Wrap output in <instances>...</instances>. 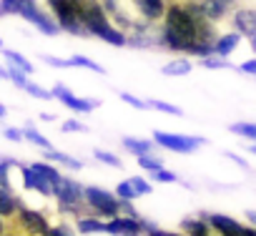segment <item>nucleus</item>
I'll return each mask as SVG.
<instances>
[{
    "label": "nucleus",
    "mask_w": 256,
    "mask_h": 236,
    "mask_svg": "<svg viewBox=\"0 0 256 236\" xmlns=\"http://www.w3.org/2000/svg\"><path fill=\"white\" fill-rule=\"evenodd\" d=\"M8 73H10V83L13 86H18V88H26V83H28V76L18 68V66H10L8 68Z\"/></svg>",
    "instance_id": "32"
},
{
    "label": "nucleus",
    "mask_w": 256,
    "mask_h": 236,
    "mask_svg": "<svg viewBox=\"0 0 256 236\" xmlns=\"http://www.w3.org/2000/svg\"><path fill=\"white\" fill-rule=\"evenodd\" d=\"M238 40H241V33H226V36H221V38H216V43H214V56H221V58H226L236 46H238Z\"/></svg>",
    "instance_id": "14"
},
{
    "label": "nucleus",
    "mask_w": 256,
    "mask_h": 236,
    "mask_svg": "<svg viewBox=\"0 0 256 236\" xmlns=\"http://www.w3.org/2000/svg\"><path fill=\"white\" fill-rule=\"evenodd\" d=\"M60 128H63L66 134H70V131H80V134H83V131H86V126H83L80 121H66Z\"/></svg>",
    "instance_id": "41"
},
{
    "label": "nucleus",
    "mask_w": 256,
    "mask_h": 236,
    "mask_svg": "<svg viewBox=\"0 0 256 236\" xmlns=\"http://www.w3.org/2000/svg\"><path fill=\"white\" fill-rule=\"evenodd\" d=\"M8 161L3 158V161H0V186H10V176H8Z\"/></svg>",
    "instance_id": "40"
},
{
    "label": "nucleus",
    "mask_w": 256,
    "mask_h": 236,
    "mask_svg": "<svg viewBox=\"0 0 256 236\" xmlns=\"http://www.w3.org/2000/svg\"><path fill=\"white\" fill-rule=\"evenodd\" d=\"M181 228L186 231V236H214L211 234V226L204 218H184L181 221Z\"/></svg>",
    "instance_id": "16"
},
{
    "label": "nucleus",
    "mask_w": 256,
    "mask_h": 236,
    "mask_svg": "<svg viewBox=\"0 0 256 236\" xmlns=\"http://www.w3.org/2000/svg\"><path fill=\"white\" fill-rule=\"evenodd\" d=\"M30 166H33V171H38L40 176H46L53 186L60 181V171H58L56 166H50V164H46V161H36V164H30Z\"/></svg>",
    "instance_id": "22"
},
{
    "label": "nucleus",
    "mask_w": 256,
    "mask_h": 236,
    "mask_svg": "<svg viewBox=\"0 0 256 236\" xmlns=\"http://www.w3.org/2000/svg\"><path fill=\"white\" fill-rule=\"evenodd\" d=\"M16 16H20V18H26L28 23H33V26L40 28V33H46V36H56V33L60 30V26H58L48 13L40 10L38 0H16Z\"/></svg>",
    "instance_id": "4"
},
{
    "label": "nucleus",
    "mask_w": 256,
    "mask_h": 236,
    "mask_svg": "<svg viewBox=\"0 0 256 236\" xmlns=\"http://www.w3.org/2000/svg\"><path fill=\"white\" fill-rule=\"evenodd\" d=\"M201 66L204 68H228V60L221 56H206V58H201Z\"/></svg>",
    "instance_id": "33"
},
{
    "label": "nucleus",
    "mask_w": 256,
    "mask_h": 236,
    "mask_svg": "<svg viewBox=\"0 0 256 236\" xmlns=\"http://www.w3.org/2000/svg\"><path fill=\"white\" fill-rule=\"evenodd\" d=\"M46 3H48V8H50L56 23H58L63 30H68L70 36H90L88 28L80 23V18H78V13H76V8H73L70 0H46Z\"/></svg>",
    "instance_id": "3"
},
{
    "label": "nucleus",
    "mask_w": 256,
    "mask_h": 236,
    "mask_svg": "<svg viewBox=\"0 0 256 236\" xmlns=\"http://www.w3.org/2000/svg\"><path fill=\"white\" fill-rule=\"evenodd\" d=\"M231 134L256 141V124H231Z\"/></svg>",
    "instance_id": "28"
},
{
    "label": "nucleus",
    "mask_w": 256,
    "mask_h": 236,
    "mask_svg": "<svg viewBox=\"0 0 256 236\" xmlns=\"http://www.w3.org/2000/svg\"><path fill=\"white\" fill-rule=\"evenodd\" d=\"M100 6H103V10L106 13H118V0H100Z\"/></svg>",
    "instance_id": "43"
},
{
    "label": "nucleus",
    "mask_w": 256,
    "mask_h": 236,
    "mask_svg": "<svg viewBox=\"0 0 256 236\" xmlns=\"http://www.w3.org/2000/svg\"><path fill=\"white\" fill-rule=\"evenodd\" d=\"M93 158L100 161V164H106V166H113V168H120V166H123L120 158H118L116 154H110V151H100V148H96V151H93Z\"/></svg>",
    "instance_id": "26"
},
{
    "label": "nucleus",
    "mask_w": 256,
    "mask_h": 236,
    "mask_svg": "<svg viewBox=\"0 0 256 236\" xmlns=\"http://www.w3.org/2000/svg\"><path fill=\"white\" fill-rule=\"evenodd\" d=\"M20 174H23V186H26L28 191H33V168L20 164Z\"/></svg>",
    "instance_id": "38"
},
{
    "label": "nucleus",
    "mask_w": 256,
    "mask_h": 236,
    "mask_svg": "<svg viewBox=\"0 0 256 236\" xmlns=\"http://www.w3.org/2000/svg\"><path fill=\"white\" fill-rule=\"evenodd\" d=\"M238 70H244V73H248V76H256V58H254V60L241 63V66H238Z\"/></svg>",
    "instance_id": "44"
},
{
    "label": "nucleus",
    "mask_w": 256,
    "mask_h": 236,
    "mask_svg": "<svg viewBox=\"0 0 256 236\" xmlns=\"http://www.w3.org/2000/svg\"><path fill=\"white\" fill-rule=\"evenodd\" d=\"M123 148L138 156V154H148V151H154V141H146V138H134V136H126V138H123Z\"/></svg>",
    "instance_id": "19"
},
{
    "label": "nucleus",
    "mask_w": 256,
    "mask_h": 236,
    "mask_svg": "<svg viewBox=\"0 0 256 236\" xmlns=\"http://www.w3.org/2000/svg\"><path fill=\"white\" fill-rule=\"evenodd\" d=\"M8 221H10V226H20V231H23L26 236H46L48 228H50L46 214H40V211H36V208H28L20 198H18L16 216L8 218Z\"/></svg>",
    "instance_id": "2"
},
{
    "label": "nucleus",
    "mask_w": 256,
    "mask_h": 236,
    "mask_svg": "<svg viewBox=\"0 0 256 236\" xmlns=\"http://www.w3.org/2000/svg\"><path fill=\"white\" fill-rule=\"evenodd\" d=\"M6 113H8V110H6V106H3V103H0V118H3Z\"/></svg>",
    "instance_id": "50"
},
{
    "label": "nucleus",
    "mask_w": 256,
    "mask_h": 236,
    "mask_svg": "<svg viewBox=\"0 0 256 236\" xmlns=\"http://www.w3.org/2000/svg\"><path fill=\"white\" fill-rule=\"evenodd\" d=\"M148 176H151V181H158V184H176L178 181V176L174 174V171H168V168H156V171H148Z\"/></svg>",
    "instance_id": "27"
},
{
    "label": "nucleus",
    "mask_w": 256,
    "mask_h": 236,
    "mask_svg": "<svg viewBox=\"0 0 256 236\" xmlns=\"http://www.w3.org/2000/svg\"><path fill=\"white\" fill-rule=\"evenodd\" d=\"M198 218H204L221 236H248V226H241L238 221H234L228 216H221V214H198Z\"/></svg>",
    "instance_id": "9"
},
{
    "label": "nucleus",
    "mask_w": 256,
    "mask_h": 236,
    "mask_svg": "<svg viewBox=\"0 0 256 236\" xmlns=\"http://www.w3.org/2000/svg\"><path fill=\"white\" fill-rule=\"evenodd\" d=\"M23 90H28L33 98H40V100H48V98H53V93H50V90H46V88H40L38 83H30V80L26 83V88H23Z\"/></svg>",
    "instance_id": "31"
},
{
    "label": "nucleus",
    "mask_w": 256,
    "mask_h": 236,
    "mask_svg": "<svg viewBox=\"0 0 256 236\" xmlns=\"http://www.w3.org/2000/svg\"><path fill=\"white\" fill-rule=\"evenodd\" d=\"M191 60L188 58H174V60H168L164 68H161V73L164 76H186V73H191Z\"/></svg>",
    "instance_id": "18"
},
{
    "label": "nucleus",
    "mask_w": 256,
    "mask_h": 236,
    "mask_svg": "<svg viewBox=\"0 0 256 236\" xmlns=\"http://www.w3.org/2000/svg\"><path fill=\"white\" fill-rule=\"evenodd\" d=\"M18 208V196L10 191V186H0V216L13 218Z\"/></svg>",
    "instance_id": "13"
},
{
    "label": "nucleus",
    "mask_w": 256,
    "mask_h": 236,
    "mask_svg": "<svg viewBox=\"0 0 256 236\" xmlns=\"http://www.w3.org/2000/svg\"><path fill=\"white\" fill-rule=\"evenodd\" d=\"M154 144L176 151V154H194L198 146L206 144V138L198 136H181V134H164V131H154Z\"/></svg>",
    "instance_id": "6"
},
{
    "label": "nucleus",
    "mask_w": 256,
    "mask_h": 236,
    "mask_svg": "<svg viewBox=\"0 0 256 236\" xmlns=\"http://www.w3.org/2000/svg\"><path fill=\"white\" fill-rule=\"evenodd\" d=\"M246 216H248V221L256 226V211H246Z\"/></svg>",
    "instance_id": "48"
},
{
    "label": "nucleus",
    "mask_w": 256,
    "mask_h": 236,
    "mask_svg": "<svg viewBox=\"0 0 256 236\" xmlns=\"http://www.w3.org/2000/svg\"><path fill=\"white\" fill-rule=\"evenodd\" d=\"M116 196H118V198H123V201H136L141 194L134 188V184H131V181H120V184L116 186Z\"/></svg>",
    "instance_id": "24"
},
{
    "label": "nucleus",
    "mask_w": 256,
    "mask_h": 236,
    "mask_svg": "<svg viewBox=\"0 0 256 236\" xmlns=\"http://www.w3.org/2000/svg\"><path fill=\"white\" fill-rule=\"evenodd\" d=\"M78 231L80 234H106V221L96 216H78Z\"/></svg>",
    "instance_id": "17"
},
{
    "label": "nucleus",
    "mask_w": 256,
    "mask_h": 236,
    "mask_svg": "<svg viewBox=\"0 0 256 236\" xmlns=\"http://www.w3.org/2000/svg\"><path fill=\"white\" fill-rule=\"evenodd\" d=\"M73 3V8H76V13H78V18H80V23L90 30L93 26H98V23H106L108 20V13L103 10V6H100V0H70Z\"/></svg>",
    "instance_id": "8"
},
{
    "label": "nucleus",
    "mask_w": 256,
    "mask_h": 236,
    "mask_svg": "<svg viewBox=\"0 0 256 236\" xmlns=\"http://www.w3.org/2000/svg\"><path fill=\"white\" fill-rule=\"evenodd\" d=\"M43 156H46L48 161H56V164L70 168V171H80V168H83V161H78V158H73V156H68V154H63V151H56V148H46Z\"/></svg>",
    "instance_id": "15"
},
{
    "label": "nucleus",
    "mask_w": 256,
    "mask_h": 236,
    "mask_svg": "<svg viewBox=\"0 0 256 236\" xmlns=\"http://www.w3.org/2000/svg\"><path fill=\"white\" fill-rule=\"evenodd\" d=\"M86 201L98 218L100 216L103 218L118 216V196H113L110 191H106L100 186H86Z\"/></svg>",
    "instance_id": "5"
},
{
    "label": "nucleus",
    "mask_w": 256,
    "mask_h": 236,
    "mask_svg": "<svg viewBox=\"0 0 256 236\" xmlns=\"http://www.w3.org/2000/svg\"><path fill=\"white\" fill-rule=\"evenodd\" d=\"M66 108L76 110V113H90L93 108H98V100H90V98H78V96H70L66 100Z\"/></svg>",
    "instance_id": "20"
},
{
    "label": "nucleus",
    "mask_w": 256,
    "mask_h": 236,
    "mask_svg": "<svg viewBox=\"0 0 256 236\" xmlns=\"http://www.w3.org/2000/svg\"><path fill=\"white\" fill-rule=\"evenodd\" d=\"M0 236H20V234H18V231H10V228H8L6 234H0Z\"/></svg>",
    "instance_id": "49"
},
{
    "label": "nucleus",
    "mask_w": 256,
    "mask_h": 236,
    "mask_svg": "<svg viewBox=\"0 0 256 236\" xmlns=\"http://www.w3.org/2000/svg\"><path fill=\"white\" fill-rule=\"evenodd\" d=\"M23 134H26V141H30L33 146H38V148H43V151H46V148H53V146H50V141H48V138H46L43 134H38V131H36L33 126L23 128Z\"/></svg>",
    "instance_id": "23"
},
{
    "label": "nucleus",
    "mask_w": 256,
    "mask_h": 236,
    "mask_svg": "<svg viewBox=\"0 0 256 236\" xmlns=\"http://www.w3.org/2000/svg\"><path fill=\"white\" fill-rule=\"evenodd\" d=\"M0 48H3V40H0Z\"/></svg>",
    "instance_id": "53"
},
{
    "label": "nucleus",
    "mask_w": 256,
    "mask_h": 236,
    "mask_svg": "<svg viewBox=\"0 0 256 236\" xmlns=\"http://www.w3.org/2000/svg\"><path fill=\"white\" fill-rule=\"evenodd\" d=\"M46 236H76V234H73V228L68 224H58V226H50Z\"/></svg>",
    "instance_id": "36"
},
{
    "label": "nucleus",
    "mask_w": 256,
    "mask_h": 236,
    "mask_svg": "<svg viewBox=\"0 0 256 236\" xmlns=\"http://www.w3.org/2000/svg\"><path fill=\"white\" fill-rule=\"evenodd\" d=\"M234 28L246 38L256 36V8H238L234 13Z\"/></svg>",
    "instance_id": "11"
},
{
    "label": "nucleus",
    "mask_w": 256,
    "mask_h": 236,
    "mask_svg": "<svg viewBox=\"0 0 256 236\" xmlns=\"http://www.w3.org/2000/svg\"><path fill=\"white\" fill-rule=\"evenodd\" d=\"M88 33H90V36H96V38H100V40H106V43H110V46H126V33H123V30H118V28H113L108 20H106V23L93 26Z\"/></svg>",
    "instance_id": "12"
},
{
    "label": "nucleus",
    "mask_w": 256,
    "mask_h": 236,
    "mask_svg": "<svg viewBox=\"0 0 256 236\" xmlns=\"http://www.w3.org/2000/svg\"><path fill=\"white\" fill-rule=\"evenodd\" d=\"M136 158H138V166H141V168H146V171H156V168H161V166H164V158L154 156L151 151H148V154H138Z\"/></svg>",
    "instance_id": "25"
},
{
    "label": "nucleus",
    "mask_w": 256,
    "mask_h": 236,
    "mask_svg": "<svg viewBox=\"0 0 256 236\" xmlns=\"http://www.w3.org/2000/svg\"><path fill=\"white\" fill-rule=\"evenodd\" d=\"M136 6L138 16L144 20H151V23H158L164 20V13H166V0H131Z\"/></svg>",
    "instance_id": "10"
},
{
    "label": "nucleus",
    "mask_w": 256,
    "mask_h": 236,
    "mask_svg": "<svg viewBox=\"0 0 256 236\" xmlns=\"http://www.w3.org/2000/svg\"><path fill=\"white\" fill-rule=\"evenodd\" d=\"M43 60L48 66H56V68H70V58H53V56H43Z\"/></svg>",
    "instance_id": "37"
},
{
    "label": "nucleus",
    "mask_w": 256,
    "mask_h": 236,
    "mask_svg": "<svg viewBox=\"0 0 256 236\" xmlns=\"http://www.w3.org/2000/svg\"><path fill=\"white\" fill-rule=\"evenodd\" d=\"M3 56L8 58V63H10V66H18V68H20V70H23L26 76H30V73H33V63H30L28 58H23L20 53H16V50H8V48H3Z\"/></svg>",
    "instance_id": "21"
},
{
    "label": "nucleus",
    "mask_w": 256,
    "mask_h": 236,
    "mask_svg": "<svg viewBox=\"0 0 256 236\" xmlns=\"http://www.w3.org/2000/svg\"><path fill=\"white\" fill-rule=\"evenodd\" d=\"M0 8L6 16H16V0H0Z\"/></svg>",
    "instance_id": "42"
},
{
    "label": "nucleus",
    "mask_w": 256,
    "mask_h": 236,
    "mask_svg": "<svg viewBox=\"0 0 256 236\" xmlns=\"http://www.w3.org/2000/svg\"><path fill=\"white\" fill-rule=\"evenodd\" d=\"M6 138L13 144H20V141H26V134L20 128H6Z\"/></svg>",
    "instance_id": "39"
},
{
    "label": "nucleus",
    "mask_w": 256,
    "mask_h": 236,
    "mask_svg": "<svg viewBox=\"0 0 256 236\" xmlns=\"http://www.w3.org/2000/svg\"><path fill=\"white\" fill-rule=\"evenodd\" d=\"M154 224L146 218H131V216H113L106 221V234L110 236H144L146 228H151Z\"/></svg>",
    "instance_id": "7"
},
{
    "label": "nucleus",
    "mask_w": 256,
    "mask_h": 236,
    "mask_svg": "<svg viewBox=\"0 0 256 236\" xmlns=\"http://www.w3.org/2000/svg\"><path fill=\"white\" fill-rule=\"evenodd\" d=\"M128 181L134 184V188H136L141 196H144V194H151V184H148L144 176H134V178H128Z\"/></svg>",
    "instance_id": "35"
},
{
    "label": "nucleus",
    "mask_w": 256,
    "mask_h": 236,
    "mask_svg": "<svg viewBox=\"0 0 256 236\" xmlns=\"http://www.w3.org/2000/svg\"><path fill=\"white\" fill-rule=\"evenodd\" d=\"M148 108H156V110H161V113H168V116H181V108L178 106H171V103H166V100H148Z\"/></svg>",
    "instance_id": "30"
},
{
    "label": "nucleus",
    "mask_w": 256,
    "mask_h": 236,
    "mask_svg": "<svg viewBox=\"0 0 256 236\" xmlns=\"http://www.w3.org/2000/svg\"><path fill=\"white\" fill-rule=\"evenodd\" d=\"M248 40H251V48H254V50H256V36H251V38H248Z\"/></svg>",
    "instance_id": "51"
},
{
    "label": "nucleus",
    "mask_w": 256,
    "mask_h": 236,
    "mask_svg": "<svg viewBox=\"0 0 256 236\" xmlns=\"http://www.w3.org/2000/svg\"><path fill=\"white\" fill-rule=\"evenodd\" d=\"M40 118H43V121H56L53 113H40Z\"/></svg>",
    "instance_id": "47"
},
{
    "label": "nucleus",
    "mask_w": 256,
    "mask_h": 236,
    "mask_svg": "<svg viewBox=\"0 0 256 236\" xmlns=\"http://www.w3.org/2000/svg\"><path fill=\"white\" fill-rule=\"evenodd\" d=\"M120 100L128 103V106H134V108H138V110L148 108V100H141V98H136V96H131V93H120Z\"/></svg>",
    "instance_id": "34"
},
{
    "label": "nucleus",
    "mask_w": 256,
    "mask_h": 236,
    "mask_svg": "<svg viewBox=\"0 0 256 236\" xmlns=\"http://www.w3.org/2000/svg\"><path fill=\"white\" fill-rule=\"evenodd\" d=\"M161 46L171 48V50H178V53H191V56H198V58L214 56L211 46H201L198 43L196 20L188 16L184 3L166 6L164 26H161Z\"/></svg>",
    "instance_id": "1"
},
{
    "label": "nucleus",
    "mask_w": 256,
    "mask_h": 236,
    "mask_svg": "<svg viewBox=\"0 0 256 236\" xmlns=\"http://www.w3.org/2000/svg\"><path fill=\"white\" fill-rule=\"evenodd\" d=\"M6 231H8V224H6L3 216H0V234H6Z\"/></svg>",
    "instance_id": "46"
},
{
    "label": "nucleus",
    "mask_w": 256,
    "mask_h": 236,
    "mask_svg": "<svg viewBox=\"0 0 256 236\" xmlns=\"http://www.w3.org/2000/svg\"><path fill=\"white\" fill-rule=\"evenodd\" d=\"M248 151H251V154H256V144H254V146H251V148H248Z\"/></svg>",
    "instance_id": "52"
},
{
    "label": "nucleus",
    "mask_w": 256,
    "mask_h": 236,
    "mask_svg": "<svg viewBox=\"0 0 256 236\" xmlns=\"http://www.w3.org/2000/svg\"><path fill=\"white\" fill-rule=\"evenodd\" d=\"M0 78H3V80H10V73H8V68H3V66H0Z\"/></svg>",
    "instance_id": "45"
},
{
    "label": "nucleus",
    "mask_w": 256,
    "mask_h": 236,
    "mask_svg": "<svg viewBox=\"0 0 256 236\" xmlns=\"http://www.w3.org/2000/svg\"><path fill=\"white\" fill-rule=\"evenodd\" d=\"M70 66H80V68H88V70H93V73H106L103 66H98V63H93L90 58H83V56H73V58H70Z\"/></svg>",
    "instance_id": "29"
}]
</instances>
